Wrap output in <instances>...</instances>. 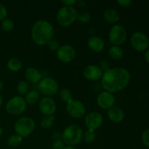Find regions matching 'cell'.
<instances>
[{
	"instance_id": "1",
	"label": "cell",
	"mask_w": 149,
	"mask_h": 149,
	"mask_svg": "<svg viewBox=\"0 0 149 149\" xmlns=\"http://www.w3.org/2000/svg\"><path fill=\"white\" fill-rule=\"evenodd\" d=\"M101 78L103 88L111 93L125 88L130 81V74L125 68H114L105 71Z\"/></svg>"
},
{
	"instance_id": "2",
	"label": "cell",
	"mask_w": 149,
	"mask_h": 149,
	"mask_svg": "<svg viewBox=\"0 0 149 149\" xmlns=\"http://www.w3.org/2000/svg\"><path fill=\"white\" fill-rule=\"evenodd\" d=\"M53 35V27L50 23L45 20H37L31 30V37L33 42L39 45L47 43Z\"/></svg>"
},
{
	"instance_id": "3",
	"label": "cell",
	"mask_w": 149,
	"mask_h": 149,
	"mask_svg": "<svg viewBox=\"0 0 149 149\" xmlns=\"http://www.w3.org/2000/svg\"><path fill=\"white\" fill-rule=\"evenodd\" d=\"M83 138V132L81 128L76 125H71L64 130L62 140L68 146H75L79 143Z\"/></svg>"
},
{
	"instance_id": "4",
	"label": "cell",
	"mask_w": 149,
	"mask_h": 149,
	"mask_svg": "<svg viewBox=\"0 0 149 149\" xmlns=\"http://www.w3.org/2000/svg\"><path fill=\"white\" fill-rule=\"evenodd\" d=\"M77 17V12L71 6H64L57 13V21L61 26H68L72 24Z\"/></svg>"
},
{
	"instance_id": "5",
	"label": "cell",
	"mask_w": 149,
	"mask_h": 149,
	"mask_svg": "<svg viewBox=\"0 0 149 149\" xmlns=\"http://www.w3.org/2000/svg\"><path fill=\"white\" fill-rule=\"evenodd\" d=\"M35 122L30 117H22L17 119L15 124V130L17 135L22 137H27L34 130Z\"/></svg>"
},
{
	"instance_id": "6",
	"label": "cell",
	"mask_w": 149,
	"mask_h": 149,
	"mask_svg": "<svg viewBox=\"0 0 149 149\" xmlns=\"http://www.w3.org/2000/svg\"><path fill=\"white\" fill-rule=\"evenodd\" d=\"M26 109V102L20 96H15L10 99L6 104V110L10 114L20 115Z\"/></svg>"
},
{
	"instance_id": "7",
	"label": "cell",
	"mask_w": 149,
	"mask_h": 149,
	"mask_svg": "<svg viewBox=\"0 0 149 149\" xmlns=\"http://www.w3.org/2000/svg\"><path fill=\"white\" fill-rule=\"evenodd\" d=\"M38 90L42 95L47 96L55 95L58 91V84L54 79L46 77L39 81Z\"/></svg>"
},
{
	"instance_id": "8",
	"label": "cell",
	"mask_w": 149,
	"mask_h": 149,
	"mask_svg": "<svg viewBox=\"0 0 149 149\" xmlns=\"http://www.w3.org/2000/svg\"><path fill=\"white\" fill-rule=\"evenodd\" d=\"M109 37L110 42L116 46L121 45L127 39L126 29L121 25H115L111 29Z\"/></svg>"
},
{
	"instance_id": "9",
	"label": "cell",
	"mask_w": 149,
	"mask_h": 149,
	"mask_svg": "<svg viewBox=\"0 0 149 149\" xmlns=\"http://www.w3.org/2000/svg\"><path fill=\"white\" fill-rule=\"evenodd\" d=\"M131 45L138 52L146 51L149 47V39L142 32H135L131 36Z\"/></svg>"
},
{
	"instance_id": "10",
	"label": "cell",
	"mask_w": 149,
	"mask_h": 149,
	"mask_svg": "<svg viewBox=\"0 0 149 149\" xmlns=\"http://www.w3.org/2000/svg\"><path fill=\"white\" fill-rule=\"evenodd\" d=\"M66 111L68 114L74 118H80L85 113L84 105L79 100H72L67 103Z\"/></svg>"
},
{
	"instance_id": "11",
	"label": "cell",
	"mask_w": 149,
	"mask_h": 149,
	"mask_svg": "<svg viewBox=\"0 0 149 149\" xmlns=\"http://www.w3.org/2000/svg\"><path fill=\"white\" fill-rule=\"evenodd\" d=\"M76 51L72 46L68 45L60 47L57 50V57L61 61L68 63L73 61L75 58Z\"/></svg>"
},
{
	"instance_id": "12",
	"label": "cell",
	"mask_w": 149,
	"mask_h": 149,
	"mask_svg": "<svg viewBox=\"0 0 149 149\" xmlns=\"http://www.w3.org/2000/svg\"><path fill=\"white\" fill-rule=\"evenodd\" d=\"M39 110L45 116H52L56 111V104L51 97H45L39 102Z\"/></svg>"
},
{
	"instance_id": "13",
	"label": "cell",
	"mask_w": 149,
	"mask_h": 149,
	"mask_svg": "<svg viewBox=\"0 0 149 149\" xmlns=\"http://www.w3.org/2000/svg\"><path fill=\"white\" fill-rule=\"evenodd\" d=\"M103 116L100 113L97 112H91L86 116L84 122H85L86 126L88 127L89 130L97 129L103 123Z\"/></svg>"
},
{
	"instance_id": "14",
	"label": "cell",
	"mask_w": 149,
	"mask_h": 149,
	"mask_svg": "<svg viewBox=\"0 0 149 149\" xmlns=\"http://www.w3.org/2000/svg\"><path fill=\"white\" fill-rule=\"evenodd\" d=\"M97 104L103 109H109L114 105L115 97L113 94L109 92H103L97 97Z\"/></svg>"
},
{
	"instance_id": "15",
	"label": "cell",
	"mask_w": 149,
	"mask_h": 149,
	"mask_svg": "<svg viewBox=\"0 0 149 149\" xmlns=\"http://www.w3.org/2000/svg\"><path fill=\"white\" fill-rule=\"evenodd\" d=\"M83 74H84V77L87 79L95 81L101 78L103 76V71L97 65H92L84 68Z\"/></svg>"
},
{
	"instance_id": "16",
	"label": "cell",
	"mask_w": 149,
	"mask_h": 149,
	"mask_svg": "<svg viewBox=\"0 0 149 149\" xmlns=\"http://www.w3.org/2000/svg\"><path fill=\"white\" fill-rule=\"evenodd\" d=\"M108 116L111 121L118 123L123 120L125 117V113L122 109L116 106H114V107L113 106L108 111Z\"/></svg>"
},
{
	"instance_id": "17",
	"label": "cell",
	"mask_w": 149,
	"mask_h": 149,
	"mask_svg": "<svg viewBox=\"0 0 149 149\" xmlns=\"http://www.w3.org/2000/svg\"><path fill=\"white\" fill-rule=\"evenodd\" d=\"M88 46L92 50L95 52H100L105 47L103 39L97 36H92L88 41Z\"/></svg>"
},
{
	"instance_id": "18",
	"label": "cell",
	"mask_w": 149,
	"mask_h": 149,
	"mask_svg": "<svg viewBox=\"0 0 149 149\" xmlns=\"http://www.w3.org/2000/svg\"><path fill=\"white\" fill-rule=\"evenodd\" d=\"M26 78L27 79L28 81H29L31 83H36L39 82L41 81V74L39 72V71L33 68H29L26 71Z\"/></svg>"
},
{
	"instance_id": "19",
	"label": "cell",
	"mask_w": 149,
	"mask_h": 149,
	"mask_svg": "<svg viewBox=\"0 0 149 149\" xmlns=\"http://www.w3.org/2000/svg\"><path fill=\"white\" fill-rule=\"evenodd\" d=\"M104 19L109 23H116L120 19V15L119 12L113 9H109L105 11L103 15Z\"/></svg>"
},
{
	"instance_id": "20",
	"label": "cell",
	"mask_w": 149,
	"mask_h": 149,
	"mask_svg": "<svg viewBox=\"0 0 149 149\" xmlns=\"http://www.w3.org/2000/svg\"><path fill=\"white\" fill-rule=\"evenodd\" d=\"M109 54L113 60H120L123 56V50L119 47L113 45L109 48Z\"/></svg>"
},
{
	"instance_id": "21",
	"label": "cell",
	"mask_w": 149,
	"mask_h": 149,
	"mask_svg": "<svg viewBox=\"0 0 149 149\" xmlns=\"http://www.w3.org/2000/svg\"><path fill=\"white\" fill-rule=\"evenodd\" d=\"M7 68L12 71H20V68H22V63L17 58H11L10 61L7 62Z\"/></svg>"
},
{
	"instance_id": "22",
	"label": "cell",
	"mask_w": 149,
	"mask_h": 149,
	"mask_svg": "<svg viewBox=\"0 0 149 149\" xmlns=\"http://www.w3.org/2000/svg\"><path fill=\"white\" fill-rule=\"evenodd\" d=\"M39 98V93L36 90H32L29 92L26 96V102L30 105H33L38 101Z\"/></svg>"
},
{
	"instance_id": "23",
	"label": "cell",
	"mask_w": 149,
	"mask_h": 149,
	"mask_svg": "<svg viewBox=\"0 0 149 149\" xmlns=\"http://www.w3.org/2000/svg\"><path fill=\"white\" fill-rule=\"evenodd\" d=\"M21 142L22 137L19 136V135H11V136L9 137V138L7 139V144H8L10 147H13V148H15V147L18 146Z\"/></svg>"
},
{
	"instance_id": "24",
	"label": "cell",
	"mask_w": 149,
	"mask_h": 149,
	"mask_svg": "<svg viewBox=\"0 0 149 149\" xmlns=\"http://www.w3.org/2000/svg\"><path fill=\"white\" fill-rule=\"evenodd\" d=\"M55 121V117L53 116H47L44 117L41 121V126L45 129H48L52 126Z\"/></svg>"
},
{
	"instance_id": "25",
	"label": "cell",
	"mask_w": 149,
	"mask_h": 149,
	"mask_svg": "<svg viewBox=\"0 0 149 149\" xmlns=\"http://www.w3.org/2000/svg\"><path fill=\"white\" fill-rule=\"evenodd\" d=\"M60 97L63 101L68 103L71 100H72V95L71 93L67 89H63L60 92Z\"/></svg>"
},
{
	"instance_id": "26",
	"label": "cell",
	"mask_w": 149,
	"mask_h": 149,
	"mask_svg": "<svg viewBox=\"0 0 149 149\" xmlns=\"http://www.w3.org/2000/svg\"><path fill=\"white\" fill-rule=\"evenodd\" d=\"M29 89V85L28 84L27 81H19V83L17 84V92L20 93V95H25L26 93H28Z\"/></svg>"
},
{
	"instance_id": "27",
	"label": "cell",
	"mask_w": 149,
	"mask_h": 149,
	"mask_svg": "<svg viewBox=\"0 0 149 149\" xmlns=\"http://www.w3.org/2000/svg\"><path fill=\"white\" fill-rule=\"evenodd\" d=\"M83 138H84V141L87 143H93V141L95 139V131L93 130H89L84 134L83 135Z\"/></svg>"
},
{
	"instance_id": "28",
	"label": "cell",
	"mask_w": 149,
	"mask_h": 149,
	"mask_svg": "<svg viewBox=\"0 0 149 149\" xmlns=\"http://www.w3.org/2000/svg\"><path fill=\"white\" fill-rule=\"evenodd\" d=\"M77 19L81 23H87L90 20V15L87 12L83 11L78 14L77 13Z\"/></svg>"
},
{
	"instance_id": "29",
	"label": "cell",
	"mask_w": 149,
	"mask_h": 149,
	"mask_svg": "<svg viewBox=\"0 0 149 149\" xmlns=\"http://www.w3.org/2000/svg\"><path fill=\"white\" fill-rule=\"evenodd\" d=\"M1 27L6 31H10L14 27L13 20L9 18H5L1 23Z\"/></svg>"
},
{
	"instance_id": "30",
	"label": "cell",
	"mask_w": 149,
	"mask_h": 149,
	"mask_svg": "<svg viewBox=\"0 0 149 149\" xmlns=\"http://www.w3.org/2000/svg\"><path fill=\"white\" fill-rule=\"evenodd\" d=\"M47 44V47H49V49L52 51L58 50V48L60 47L59 42H58L56 39H51Z\"/></svg>"
},
{
	"instance_id": "31",
	"label": "cell",
	"mask_w": 149,
	"mask_h": 149,
	"mask_svg": "<svg viewBox=\"0 0 149 149\" xmlns=\"http://www.w3.org/2000/svg\"><path fill=\"white\" fill-rule=\"evenodd\" d=\"M142 142L146 147L149 148V130H146L143 132L141 135Z\"/></svg>"
},
{
	"instance_id": "32",
	"label": "cell",
	"mask_w": 149,
	"mask_h": 149,
	"mask_svg": "<svg viewBox=\"0 0 149 149\" xmlns=\"http://www.w3.org/2000/svg\"><path fill=\"white\" fill-rule=\"evenodd\" d=\"M7 12L6 7L1 3H0V20L5 19L6 16H7Z\"/></svg>"
},
{
	"instance_id": "33",
	"label": "cell",
	"mask_w": 149,
	"mask_h": 149,
	"mask_svg": "<svg viewBox=\"0 0 149 149\" xmlns=\"http://www.w3.org/2000/svg\"><path fill=\"white\" fill-rule=\"evenodd\" d=\"M100 69L102 70V71H108L109 69H110V63H109L108 61H102L101 63H100Z\"/></svg>"
},
{
	"instance_id": "34",
	"label": "cell",
	"mask_w": 149,
	"mask_h": 149,
	"mask_svg": "<svg viewBox=\"0 0 149 149\" xmlns=\"http://www.w3.org/2000/svg\"><path fill=\"white\" fill-rule=\"evenodd\" d=\"M64 143L62 142V141H55L54 144L52 145V149H63Z\"/></svg>"
},
{
	"instance_id": "35",
	"label": "cell",
	"mask_w": 149,
	"mask_h": 149,
	"mask_svg": "<svg viewBox=\"0 0 149 149\" xmlns=\"http://www.w3.org/2000/svg\"><path fill=\"white\" fill-rule=\"evenodd\" d=\"M117 2L123 7H128L131 4L132 1L131 0H118Z\"/></svg>"
},
{
	"instance_id": "36",
	"label": "cell",
	"mask_w": 149,
	"mask_h": 149,
	"mask_svg": "<svg viewBox=\"0 0 149 149\" xmlns=\"http://www.w3.org/2000/svg\"><path fill=\"white\" fill-rule=\"evenodd\" d=\"M76 0H62L61 2L65 4V6H71L76 3Z\"/></svg>"
},
{
	"instance_id": "37",
	"label": "cell",
	"mask_w": 149,
	"mask_h": 149,
	"mask_svg": "<svg viewBox=\"0 0 149 149\" xmlns=\"http://www.w3.org/2000/svg\"><path fill=\"white\" fill-rule=\"evenodd\" d=\"M52 138H53V140L55 141H61V139H62V135H60V133H55L53 137H52Z\"/></svg>"
},
{
	"instance_id": "38",
	"label": "cell",
	"mask_w": 149,
	"mask_h": 149,
	"mask_svg": "<svg viewBox=\"0 0 149 149\" xmlns=\"http://www.w3.org/2000/svg\"><path fill=\"white\" fill-rule=\"evenodd\" d=\"M144 59H145L146 62L148 63L149 64V49H147L145 51V53H144Z\"/></svg>"
},
{
	"instance_id": "39",
	"label": "cell",
	"mask_w": 149,
	"mask_h": 149,
	"mask_svg": "<svg viewBox=\"0 0 149 149\" xmlns=\"http://www.w3.org/2000/svg\"><path fill=\"white\" fill-rule=\"evenodd\" d=\"M76 3H77L79 7H85V3H84V1H76Z\"/></svg>"
},
{
	"instance_id": "40",
	"label": "cell",
	"mask_w": 149,
	"mask_h": 149,
	"mask_svg": "<svg viewBox=\"0 0 149 149\" xmlns=\"http://www.w3.org/2000/svg\"><path fill=\"white\" fill-rule=\"evenodd\" d=\"M63 149H77V148H74V146H67L64 147Z\"/></svg>"
},
{
	"instance_id": "41",
	"label": "cell",
	"mask_w": 149,
	"mask_h": 149,
	"mask_svg": "<svg viewBox=\"0 0 149 149\" xmlns=\"http://www.w3.org/2000/svg\"><path fill=\"white\" fill-rule=\"evenodd\" d=\"M3 86H4V84H3V81H1V79H0V91H1V90H2Z\"/></svg>"
},
{
	"instance_id": "42",
	"label": "cell",
	"mask_w": 149,
	"mask_h": 149,
	"mask_svg": "<svg viewBox=\"0 0 149 149\" xmlns=\"http://www.w3.org/2000/svg\"><path fill=\"white\" fill-rule=\"evenodd\" d=\"M1 104H2V97L0 95V106H1Z\"/></svg>"
},
{
	"instance_id": "43",
	"label": "cell",
	"mask_w": 149,
	"mask_h": 149,
	"mask_svg": "<svg viewBox=\"0 0 149 149\" xmlns=\"http://www.w3.org/2000/svg\"><path fill=\"white\" fill-rule=\"evenodd\" d=\"M1 134H2V129H1V126H0V136L1 135Z\"/></svg>"
}]
</instances>
